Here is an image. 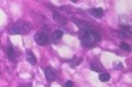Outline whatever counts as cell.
Here are the masks:
<instances>
[{
    "instance_id": "6da1fadb",
    "label": "cell",
    "mask_w": 132,
    "mask_h": 87,
    "mask_svg": "<svg viewBox=\"0 0 132 87\" xmlns=\"http://www.w3.org/2000/svg\"><path fill=\"white\" fill-rule=\"evenodd\" d=\"M79 38H81V42H82L83 46L91 48L93 45H95V44L101 40V36H99L98 32L89 28V29H83V30L79 32Z\"/></svg>"
},
{
    "instance_id": "7a4b0ae2",
    "label": "cell",
    "mask_w": 132,
    "mask_h": 87,
    "mask_svg": "<svg viewBox=\"0 0 132 87\" xmlns=\"http://www.w3.org/2000/svg\"><path fill=\"white\" fill-rule=\"evenodd\" d=\"M32 29V24L28 21H17L13 24V27L9 29L11 34H25Z\"/></svg>"
},
{
    "instance_id": "3957f363",
    "label": "cell",
    "mask_w": 132,
    "mask_h": 87,
    "mask_svg": "<svg viewBox=\"0 0 132 87\" xmlns=\"http://www.w3.org/2000/svg\"><path fill=\"white\" fill-rule=\"evenodd\" d=\"M35 40L36 42L38 44V45H46L49 38H48V34L45 33V32H38V33L35 36Z\"/></svg>"
},
{
    "instance_id": "277c9868",
    "label": "cell",
    "mask_w": 132,
    "mask_h": 87,
    "mask_svg": "<svg viewBox=\"0 0 132 87\" xmlns=\"http://www.w3.org/2000/svg\"><path fill=\"white\" fill-rule=\"evenodd\" d=\"M89 12H90V15H91L93 17L101 19V17H103V12H104V11H103L102 8H93V9L89 11Z\"/></svg>"
},
{
    "instance_id": "5b68a950",
    "label": "cell",
    "mask_w": 132,
    "mask_h": 87,
    "mask_svg": "<svg viewBox=\"0 0 132 87\" xmlns=\"http://www.w3.org/2000/svg\"><path fill=\"white\" fill-rule=\"evenodd\" d=\"M45 77L49 82H53V81H56V73L53 71L52 67H46L45 69Z\"/></svg>"
},
{
    "instance_id": "8992f818",
    "label": "cell",
    "mask_w": 132,
    "mask_h": 87,
    "mask_svg": "<svg viewBox=\"0 0 132 87\" xmlns=\"http://www.w3.org/2000/svg\"><path fill=\"white\" fill-rule=\"evenodd\" d=\"M90 69H91L93 71H102V70H103V66L101 65V62L96 59V61H93V62H91Z\"/></svg>"
},
{
    "instance_id": "52a82bcc",
    "label": "cell",
    "mask_w": 132,
    "mask_h": 87,
    "mask_svg": "<svg viewBox=\"0 0 132 87\" xmlns=\"http://www.w3.org/2000/svg\"><path fill=\"white\" fill-rule=\"evenodd\" d=\"M27 59H28V62H29V63H32V65L37 63V59H36V57H35V54H33L30 50H28V51H27Z\"/></svg>"
},
{
    "instance_id": "ba28073f",
    "label": "cell",
    "mask_w": 132,
    "mask_h": 87,
    "mask_svg": "<svg viewBox=\"0 0 132 87\" xmlns=\"http://www.w3.org/2000/svg\"><path fill=\"white\" fill-rule=\"evenodd\" d=\"M62 36H63V33H62V30H60V29H57V30H54L53 32V41H60L61 38H62Z\"/></svg>"
},
{
    "instance_id": "9c48e42d",
    "label": "cell",
    "mask_w": 132,
    "mask_h": 87,
    "mask_svg": "<svg viewBox=\"0 0 132 87\" xmlns=\"http://www.w3.org/2000/svg\"><path fill=\"white\" fill-rule=\"evenodd\" d=\"M8 58H9L11 61L15 59V48H13L12 45L8 48Z\"/></svg>"
},
{
    "instance_id": "30bf717a",
    "label": "cell",
    "mask_w": 132,
    "mask_h": 87,
    "mask_svg": "<svg viewBox=\"0 0 132 87\" xmlns=\"http://www.w3.org/2000/svg\"><path fill=\"white\" fill-rule=\"evenodd\" d=\"M99 81H102V82L110 81V74L108 73H101V75H99Z\"/></svg>"
},
{
    "instance_id": "8fae6325",
    "label": "cell",
    "mask_w": 132,
    "mask_h": 87,
    "mask_svg": "<svg viewBox=\"0 0 132 87\" xmlns=\"http://www.w3.org/2000/svg\"><path fill=\"white\" fill-rule=\"evenodd\" d=\"M119 33H120V37H124V38L131 36V34H129V30H127V29H124V28H123V29H120Z\"/></svg>"
},
{
    "instance_id": "7c38bea8",
    "label": "cell",
    "mask_w": 132,
    "mask_h": 87,
    "mask_svg": "<svg viewBox=\"0 0 132 87\" xmlns=\"http://www.w3.org/2000/svg\"><path fill=\"white\" fill-rule=\"evenodd\" d=\"M120 49L126 50V51H129L131 50V46L128 45V44H126V42H122V44H120Z\"/></svg>"
},
{
    "instance_id": "4fadbf2b",
    "label": "cell",
    "mask_w": 132,
    "mask_h": 87,
    "mask_svg": "<svg viewBox=\"0 0 132 87\" xmlns=\"http://www.w3.org/2000/svg\"><path fill=\"white\" fill-rule=\"evenodd\" d=\"M65 87H74V83L71 81H68V82L65 83Z\"/></svg>"
}]
</instances>
